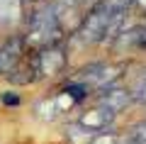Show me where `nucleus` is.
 <instances>
[{
    "label": "nucleus",
    "mask_w": 146,
    "mask_h": 144,
    "mask_svg": "<svg viewBox=\"0 0 146 144\" xmlns=\"http://www.w3.org/2000/svg\"><path fill=\"white\" fill-rule=\"evenodd\" d=\"M7 78L17 86H29V83L39 81V66H36V52L27 49L20 56V61L7 71Z\"/></svg>",
    "instance_id": "obj_6"
},
{
    "label": "nucleus",
    "mask_w": 146,
    "mask_h": 144,
    "mask_svg": "<svg viewBox=\"0 0 146 144\" xmlns=\"http://www.w3.org/2000/svg\"><path fill=\"white\" fill-rule=\"evenodd\" d=\"M107 22H110V10L105 0H95L88 7V12L83 15L78 29L73 34L78 37L83 44H102L105 32H107Z\"/></svg>",
    "instance_id": "obj_2"
},
{
    "label": "nucleus",
    "mask_w": 146,
    "mask_h": 144,
    "mask_svg": "<svg viewBox=\"0 0 146 144\" xmlns=\"http://www.w3.org/2000/svg\"><path fill=\"white\" fill-rule=\"evenodd\" d=\"M61 39H63V29L56 20L54 3H49V0L32 3L29 17H27V34L22 37L25 46L29 52H36L44 46L61 44Z\"/></svg>",
    "instance_id": "obj_1"
},
{
    "label": "nucleus",
    "mask_w": 146,
    "mask_h": 144,
    "mask_svg": "<svg viewBox=\"0 0 146 144\" xmlns=\"http://www.w3.org/2000/svg\"><path fill=\"white\" fill-rule=\"evenodd\" d=\"M115 117H117V113H112L107 105L95 103L93 108H88V110L80 113L78 127L85 129V132H102V129H110V125L115 122Z\"/></svg>",
    "instance_id": "obj_5"
},
{
    "label": "nucleus",
    "mask_w": 146,
    "mask_h": 144,
    "mask_svg": "<svg viewBox=\"0 0 146 144\" xmlns=\"http://www.w3.org/2000/svg\"><path fill=\"white\" fill-rule=\"evenodd\" d=\"M119 134L112 132V129H102V132H95L93 137H90L88 144H119Z\"/></svg>",
    "instance_id": "obj_10"
},
{
    "label": "nucleus",
    "mask_w": 146,
    "mask_h": 144,
    "mask_svg": "<svg viewBox=\"0 0 146 144\" xmlns=\"http://www.w3.org/2000/svg\"><path fill=\"white\" fill-rule=\"evenodd\" d=\"M131 100H134V93H131L129 88H119L117 83H115V86L102 88V90H100V95H98V103L107 105L112 113H122V110H124Z\"/></svg>",
    "instance_id": "obj_7"
},
{
    "label": "nucleus",
    "mask_w": 146,
    "mask_h": 144,
    "mask_svg": "<svg viewBox=\"0 0 146 144\" xmlns=\"http://www.w3.org/2000/svg\"><path fill=\"white\" fill-rule=\"evenodd\" d=\"M139 98H141V100L146 103V81L141 83V88H139Z\"/></svg>",
    "instance_id": "obj_15"
},
{
    "label": "nucleus",
    "mask_w": 146,
    "mask_h": 144,
    "mask_svg": "<svg viewBox=\"0 0 146 144\" xmlns=\"http://www.w3.org/2000/svg\"><path fill=\"white\" fill-rule=\"evenodd\" d=\"M131 7H134L141 17H146V0H131Z\"/></svg>",
    "instance_id": "obj_12"
},
{
    "label": "nucleus",
    "mask_w": 146,
    "mask_h": 144,
    "mask_svg": "<svg viewBox=\"0 0 146 144\" xmlns=\"http://www.w3.org/2000/svg\"><path fill=\"white\" fill-rule=\"evenodd\" d=\"M124 71H127L124 64H105V61L102 64H90V66L80 68L76 81L83 83L88 90H102L107 86H115Z\"/></svg>",
    "instance_id": "obj_3"
},
{
    "label": "nucleus",
    "mask_w": 146,
    "mask_h": 144,
    "mask_svg": "<svg viewBox=\"0 0 146 144\" xmlns=\"http://www.w3.org/2000/svg\"><path fill=\"white\" fill-rule=\"evenodd\" d=\"M3 103H5V105H17L20 98H17L15 93H5V95H3Z\"/></svg>",
    "instance_id": "obj_14"
},
{
    "label": "nucleus",
    "mask_w": 146,
    "mask_h": 144,
    "mask_svg": "<svg viewBox=\"0 0 146 144\" xmlns=\"http://www.w3.org/2000/svg\"><path fill=\"white\" fill-rule=\"evenodd\" d=\"M66 52L61 49V44L44 46L36 49V66H39V78H51L56 73H61L66 68Z\"/></svg>",
    "instance_id": "obj_4"
},
{
    "label": "nucleus",
    "mask_w": 146,
    "mask_h": 144,
    "mask_svg": "<svg viewBox=\"0 0 146 144\" xmlns=\"http://www.w3.org/2000/svg\"><path fill=\"white\" fill-rule=\"evenodd\" d=\"M68 3H73V5H76V7H80V10H83V12H88V7L93 5L95 0H68Z\"/></svg>",
    "instance_id": "obj_13"
},
{
    "label": "nucleus",
    "mask_w": 146,
    "mask_h": 144,
    "mask_svg": "<svg viewBox=\"0 0 146 144\" xmlns=\"http://www.w3.org/2000/svg\"><path fill=\"white\" fill-rule=\"evenodd\" d=\"M25 52L27 46L22 42V37H10L7 42H3L0 44V76H7V71L20 61V56Z\"/></svg>",
    "instance_id": "obj_8"
},
{
    "label": "nucleus",
    "mask_w": 146,
    "mask_h": 144,
    "mask_svg": "<svg viewBox=\"0 0 146 144\" xmlns=\"http://www.w3.org/2000/svg\"><path fill=\"white\" fill-rule=\"evenodd\" d=\"M25 17V0H0V27H15Z\"/></svg>",
    "instance_id": "obj_9"
},
{
    "label": "nucleus",
    "mask_w": 146,
    "mask_h": 144,
    "mask_svg": "<svg viewBox=\"0 0 146 144\" xmlns=\"http://www.w3.org/2000/svg\"><path fill=\"white\" fill-rule=\"evenodd\" d=\"M131 139H134L136 144H146V120H141V122L134 125V129H131Z\"/></svg>",
    "instance_id": "obj_11"
},
{
    "label": "nucleus",
    "mask_w": 146,
    "mask_h": 144,
    "mask_svg": "<svg viewBox=\"0 0 146 144\" xmlns=\"http://www.w3.org/2000/svg\"><path fill=\"white\" fill-rule=\"evenodd\" d=\"M119 144H136V142H134V139L129 137V139H127V142H122V139H119Z\"/></svg>",
    "instance_id": "obj_16"
}]
</instances>
